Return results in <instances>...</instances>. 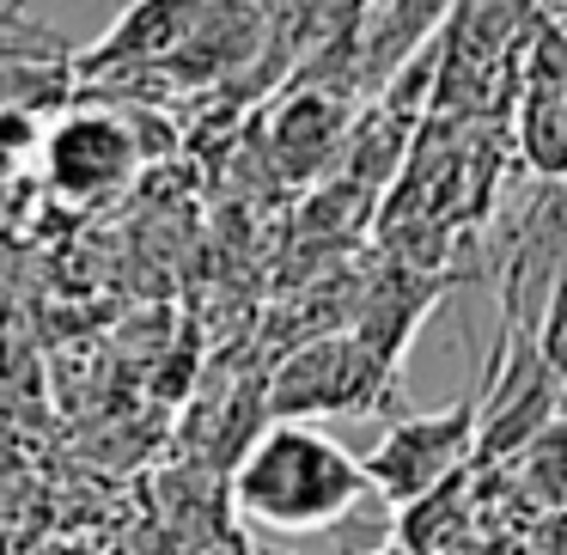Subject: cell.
<instances>
[{
	"instance_id": "1",
	"label": "cell",
	"mask_w": 567,
	"mask_h": 555,
	"mask_svg": "<svg viewBox=\"0 0 567 555\" xmlns=\"http://www.w3.org/2000/svg\"><path fill=\"white\" fill-rule=\"evenodd\" d=\"M372 476L367 458H354L323 428H306L299 415H281L250 440V452L233 470V501L257 531L275 537H318L336 531L360 501Z\"/></svg>"
},
{
	"instance_id": "2",
	"label": "cell",
	"mask_w": 567,
	"mask_h": 555,
	"mask_svg": "<svg viewBox=\"0 0 567 555\" xmlns=\"http://www.w3.org/2000/svg\"><path fill=\"white\" fill-rule=\"evenodd\" d=\"M470 433H476V397L452 409H433V415H403L384 428V440L372 445L367 458V476L384 501L409 506V501H427L470 452Z\"/></svg>"
},
{
	"instance_id": "3",
	"label": "cell",
	"mask_w": 567,
	"mask_h": 555,
	"mask_svg": "<svg viewBox=\"0 0 567 555\" xmlns=\"http://www.w3.org/2000/svg\"><path fill=\"white\" fill-rule=\"evenodd\" d=\"M379 348L367 342H311L275 372L269 409L275 415H336V409H379V379H384Z\"/></svg>"
},
{
	"instance_id": "4",
	"label": "cell",
	"mask_w": 567,
	"mask_h": 555,
	"mask_svg": "<svg viewBox=\"0 0 567 555\" xmlns=\"http://www.w3.org/2000/svg\"><path fill=\"white\" fill-rule=\"evenodd\" d=\"M135 135L116 116H68L50 129L43 141V177L50 189L86 202V196H111L128 172H135Z\"/></svg>"
}]
</instances>
